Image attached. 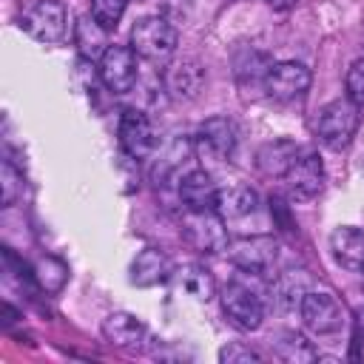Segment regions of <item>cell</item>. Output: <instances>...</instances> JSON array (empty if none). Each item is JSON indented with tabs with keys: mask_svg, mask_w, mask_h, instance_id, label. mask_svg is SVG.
<instances>
[{
	"mask_svg": "<svg viewBox=\"0 0 364 364\" xmlns=\"http://www.w3.org/2000/svg\"><path fill=\"white\" fill-rule=\"evenodd\" d=\"M358 122H361L358 105L347 97V100H333L318 111L316 131H318V139L327 148L338 151L353 139V134L358 131Z\"/></svg>",
	"mask_w": 364,
	"mask_h": 364,
	"instance_id": "cell-1",
	"label": "cell"
},
{
	"mask_svg": "<svg viewBox=\"0 0 364 364\" xmlns=\"http://www.w3.org/2000/svg\"><path fill=\"white\" fill-rule=\"evenodd\" d=\"M333 259L347 270H364V228L341 225L330 233Z\"/></svg>",
	"mask_w": 364,
	"mask_h": 364,
	"instance_id": "cell-15",
	"label": "cell"
},
{
	"mask_svg": "<svg viewBox=\"0 0 364 364\" xmlns=\"http://www.w3.org/2000/svg\"><path fill=\"white\" fill-rule=\"evenodd\" d=\"M216 185L210 182V176L205 171H191L182 176L179 182V199L188 208V213H205V210H216Z\"/></svg>",
	"mask_w": 364,
	"mask_h": 364,
	"instance_id": "cell-14",
	"label": "cell"
},
{
	"mask_svg": "<svg viewBox=\"0 0 364 364\" xmlns=\"http://www.w3.org/2000/svg\"><path fill=\"white\" fill-rule=\"evenodd\" d=\"M102 336L114 347L122 350H139L145 341V324L134 313H111L102 318Z\"/></svg>",
	"mask_w": 364,
	"mask_h": 364,
	"instance_id": "cell-16",
	"label": "cell"
},
{
	"mask_svg": "<svg viewBox=\"0 0 364 364\" xmlns=\"http://www.w3.org/2000/svg\"><path fill=\"white\" fill-rule=\"evenodd\" d=\"M307 293V276L301 270H287L273 282V301L282 310H296Z\"/></svg>",
	"mask_w": 364,
	"mask_h": 364,
	"instance_id": "cell-22",
	"label": "cell"
},
{
	"mask_svg": "<svg viewBox=\"0 0 364 364\" xmlns=\"http://www.w3.org/2000/svg\"><path fill=\"white\" fill-rule=\"evenodd\" d=\"M196 142L205 154H210L213 159H228L236 148V128L230 119L225 117H210L199 125L196 131Z\"/></svg>",
	"mask_w": 364,
	"mask_h": 364,
	"instance_id": "cell-12",
	"label": "cell"
},
{
	"mask_svg": "<svg viewBox=\"0 0 364 364\" xmlns=\"http://www.w3.org/2000/svg\"><path fill=\"white\" fill-rule=\"evenodd\" d=\"M0 188H3V193H0V202L9 208L14 199H17V193L23 191V185H20V173L9 165V162H3V171H0Z\"/></svg>",
	"mask_w": 364,
	"mask_h": 364,
	"instance_id": "cell-27",
	"label": "cell"
},
{
	"mask_svg": "<svg viewBox=\"0 0 364 364\" xmlns=\"http://www.w3.org/2000/svg\"><path fill=\"white\" fill-rule=\"evenodd\" d=\"M162 82L173 100H191L199 94V88L205 82V68L196 60H179L165 68Z\"/></svg>",
	"mask_w": 364,
	"mask_h": 364,
	"instance_id": "cell-13",
	"label": "cell"
},
{
	"mask_svg": "<svg viewBox=\"0 0 364 364\" xmlns=\"http://www.w3.org/2000/svg\"><path fill=\"white\" fill-rule=\"evenodd\" d=\"M287 191L293 199H313L324 188V165L318 154H299L284 173Z\"/></svg>",
	"mask_w": 364,
	"mask_h": 364,
	"instance_id": "cell-9",
	"label": "cell"
},
{
	"mask_svg": "<svg viewBox=\"0 0 364 364\" xmlns=\"http://www.w3.org/2000/svg\"><path fill=\"white\" fill-rule=\"evenodd\" d=\"M301 321L307 330H313L316 336H330L338 333L344 324V307L333 293L324 290H307L301 304H299Z\"/></svg>",
	"mask_w": 364,
	"mask_h": 364,
	"instance_id": "cell-4",
	"label": "cell"
},
{
	"mask_svg": "<svg viewBox=\"0 0 364 364\" xmlns=\"http://www.w3.org/2000/svg\"><path fill=\"white\" fill-rule=\"evenodd\" d=\"M276 353H279V358H284L290 364H301V361H316L318 358L316 347L299 333H282V341H276Z\"/></svg>",
	"mask_w": 364,
	"mask_h": 364,
	"instance_id": "cell-23",
	"label": "cell"
},
{
	"mask_svg": "<svg viewBox=\"0 0 364 364\" xmlns=\"http://www.w3.org/2000/svg\"><path fill=\"white\" fill-rule=\"evenodd\" d=\"M20 26L37 43H60L68 31V9L60 0H37L20 17Z\"/></svg>",
	"mask_w": 364,
	"mask_h": 364,
	"instance_id": "cell-3",
	"label": "cell"
},
{
	"mask_svg": "<svg viewBox=\"0 0 364 364\" xmlns=\"http://www.w3.org/2000/svg\"><path fill=\"white\" fill-rule=\"evenodd\" d=\"M225 219L216 210L205 213H191L182 225L185 239L199 250V253H219L228 247V233H225Z\"/></svg>",
	"mask_w": 364,
	"mask_h": 364,
	"instance_id": "cell-8",
	"label": "cell"
},
{
	"mask_svg": "<svg viewBox=\"0 0 364 364\" xmlns=\"http://www.w3.org/2000/svg\"><path fill=\"white\" fill-rule=\"evenodd\" d=\"M171 262L162 250L156 247H145L136 253V259L131 262V282L139 284V287H151V284H159V282H168L171 279Z\"/></svg>",
	"mask_w": 364,
	"mask_h": 364,
	"instance_id": "cell-17",
	"label": "cell"
},
{
	"mask_svg": "<svg viewBox=\"0 0 364 364\" xmlns=\"http://www.w3.org/2000/svg\"><path fill=\"white\" fill-rule=\"evenodd\" d=\"M222 310L239 330H256L264 318V301L256 290H250L242 282H230L222 290Z\"/></svg>",
	"mask_w": 364,
	"mask_h": 364,
	"instance_id": "cell-5",
	"label": "cell"
},
{
	"mask_svg": "<svg viewBox=\"0 0 364 364\" xmlns=\"http://www.w3.org/2000/svg\"><path fill=\"white\" fill-rule=\"evenodd\" d=\"M347 97L355 105H364V57H358L347 68Z\"/></svg>",
	"mask_w": 364,
	"mask_h": 364,
	"instance_id": "cell-26",
	"label": "cell"
},
{
	"mask_svg": "<svg viewBox=\"0 0 364 364\" xmlns=\"http://www.w3.org/2000/svg\"><path fill=\"white\" fill-rule=\"evenodd\" d=\"M355 333H358V338H364V310L355 313Z\"/></svg>",
	"mask_w": 364,
	"mask_h": 364,
	"instance_id": "cell-30",
	"label": "cell"
},
{
	"mask_svg": "<svg viewBox=\"0 0 364 364\" xmlns=\"http://www.w3.org/2000/svg\"><path fill=\"white\" fill-rule=\"evenodd\" d=\"M74 43H77V48H80V54L85 60H100L105 54V48L111 46L108 43V28L102 23H97L94 14H85V17L77 20V26H74Z\"/></svg>",
	"mask_w": 364,
	"mask_h": 364,
	"instance_id": "cell-20",
	"label": "cell"
},
{
	"mask_svg": "<svg viewBox=\"0 0 364 364\" xmlns=\"http://www.w3.org/2000/svg\"><path fill=\"white\" fill-rule=\"evenodd\" d=\"M179 31L165 17H142L131 28V48L145 60H165L176 51Z\"/></svg>",
	"mask_w": 364,
	"mask_h": 364,
	"instance_id": "cell-2",
	"label": "cell"
},
{
	"mask_svg": "<svg viewBox=\"0 0 364 364\" xmlns=\"http://www.w3.org/2000/svg\"><path fill=\"white\" fill-rule=\"evenodd\" d=\"M296 156H299V148L290 139H276V142H267L259 151L256 162H259V171L262 173H267V176H284Z\"/></svg>",
	"mask_w": 364,
	"mask_h": 364,
	"instance_id": "cell-21",
	"label": "cell"
},
{
	"mask_svg": "<svg viewBox=\"0 0 364 364\" xmlns=\"http://www.w3.org/2000/svg\"><path fill=\"white\" fill-rule=\"evenodd\" d=\"M256 208H259V196L247 185H228L216 193V213L225 222H239L256 213Z\"/></svg>",
	"mask_w": 364,
	"mask_h": 364,
	"instance_id": "cell-18",
	"label": "cell"
},
{
	"mask_svg": "<svg viewBox=\"0 0 364 364\" xmlns=\"http://www.w3.org/2000/svg\"><path fill=\"white\" fill-rule=\"evenodd\" d=\"M310 68L296 60H284L267 68L264 74V91L273 100H296L310 88Z\"/></svg>",
	"mask_w": 364,
	"mask_h": 364,
	"instance_id": "cell-7",
	"label": "cell"
},
{
	"mask_svg": "<svg viewBox=\"0 0 364 364\" xmlns=\"http://www.w3.org/2000/svg\"><path fill=\"white\" fill-rule=\"evenodd\" d=\"M100 80L114 94H128L136 82V51L131 46H108L100 57Z\"/></svg>",
	"mask_w": 364,
	"mask_h": 364,
	"instance_id": "cell-6",
	"label": "cell"
},
{
	"mask_svg": "<svg viewBox=\"0 0 364 364\" xmlns=\"http://www.w3.org/2000/svg\"><path fill=\"white\" fill-rule=\"evenodd\" d=\"M270 9H276V11H287V9H293L299 0H264Z\"/></svg>",
	"mask_w": 364,
	"mask_h": 364,
	"instance_id": "cell-29",
	"label": "cell"
},
{
	"mask_svg": "<svg viewBox=\"0 0 364 364\" xmlns=\"http://www.w3.org/2000/svg\"><path fill=\"white\" fill-rule=\"evenodd\" d=\"M361 273H364V270H361Z\"/></svg>",
	"mask_w": 364,
	"mask_h": 364,
	"instance_id": "cell-31",
	"label": "cell"
},
{
	"mask_svg": "<svg viewBox=\"0 0 364 364\" xmlns=\"http://www.w3.org/2000/svg\"><path fill=\"white\" fill-rule=\"evenodd\" d=\"M171 282H173V287L179 293H185V296H191L196 301H208L216 293V282H213L210 270L202 267V264H182V267H176L171 273Z\"/></svg>",
	"mask_w": 364,
	"mask_h": 364,
	"instance_id": "cell-19",
	"label": "cell"
},
{
	"mask_svg": "<svg viewBox=\"0 0 364 364\" xmlns=\"http://www.w3.org/2000/svg\"><path fill=\"white\" fill-rule=\"evenodd\" d=\"M119 145L134 159H142L154 151L156 134L151 128V119L142 111H136V108L122 111V117H119Z\"/></svg>",
	"mask_w": 364,
	"mask_h": 364,
	"instance_id": "cell-11",
	"label": "cell"
},
{
	"mask_svg": "<svg viewBox=\"0 0 364 364\" xmlns=\"http://www.w3.org/2000/svg\"><path fill=\"white\" fill-rule=\"evenodd\" d=\"M125 6H128V0H91V14H94L97 23H102L111 31L122 20Z\"/></svg>",
	"mask_w": 364,
	"mask_h": 364,
	"instance_id": "cell-25",
	"label": "cell"
},
{
	"mask_svg": "<svg viewBox=\"0 0 364 364\" xmlns=\"http://www.w3.org/2000/svg\"><path fill=\"white\" fill-rule=\"evenodd\" d=\"M276 242L270 236H247L230 245V262L245 273H267L276 262Z\"/></svg>",
	"mask_w": 364,
	"mask_h": 364,
	"instance_id": "cell-10",
	"label": "cell"
},
{
	"mask_svg": "<svg viewBox=\"0 0 364 364\" xmlns=\"http://www.w3.org/2000/svg\"><path fill=\"white\" fill-rule=\"evenodd\" d=\"M65 264L63 262H57V259H51V256H46V259H40V264H37V282L48 290V293H54V290H60L63 287V282H65Z\"/></svg>",
	"mask_w": 364,
	"mask_h": 364,
	"instance_id": "cell-24",
	"label": "cell"
},
{
	"mask_svg": "<svg viewBox=\"0 0 364 364\" xmlns=\"http://www.w3.org/2000/svg\"><path fill=\"white\" fill-rule=\"evenodd\" d=\"M219 361H228V364H250V361H259V353H253L245 344H228L225 350H219Z\"/></svg>",
	"mask_w": 364,
	"mask_h": 364,
	"instance_id": "cell-28",
	"label": "cell"
}]
</instances>
